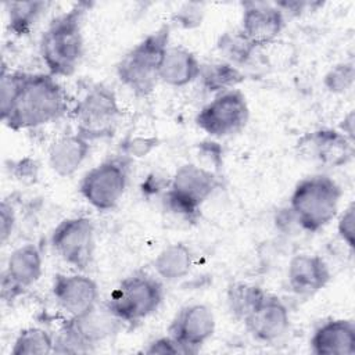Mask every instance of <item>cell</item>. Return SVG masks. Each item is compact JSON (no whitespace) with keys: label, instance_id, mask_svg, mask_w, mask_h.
I'll return each instance as SVG.
<instances>
[{"label":"cell","instance_id":"obj_30","mask_svg":"<svg viewBox=\"0 0 355 355\" xmlns=\"http://www.w3.org/2000/svg\"><path fill=\"white\" fill-rule=\"evenodd\" d=\"M164 204L168 211H171L175 215H179L187 220H196L200 215L201 207L191 202L190 200L184 198L183 196L175 193L168 187L164 196Z\"/></svg>","mask_w":355,"mask_h":355},{"label":"cell","instance_id":"obj_33","mask_svg":"<svg viewBox=\"0 0 355 355\" xmlns=\"http://www.w3.org/2000/svg\"><path fill=\"white\" fill-rule=\"evenodd\" d=\"M15 211L11 202L7 200L1 201L0 205V241L4 244L12 234L14 226H15Z\"/></svg>","mask_w":355,"mask_h":355},{"label":"cell","instance_id":"obj_20","mask_svg":"<svg viewBox=\"0 0 355 355\" xmlns=\"http://www.w3.org/2000/svg\"><path fill=\"white\" fill-rule=\"evenodd\" d=\"M90 140L80 133L58 137L49 148V165L62 178L73 175L90 151Z\"/></svg>","mask_w":355,"mask_h":355},{"label":"cell","instance_id":"obj_34","mask_svg":"<svg viewBox=\"0 0 355 355\" xmlns=\"http://www.w3.org/2000/svg\"><path fill=\"white\" fill-rule=\"evenodd\" d=\"M157 146V139L154 137H135L128 140L123 146L125 154L132 157H144Z\"/></svg>","mask_w":355,"mask_h":355},{"label":"cell","instance_id":"obj_32","mask_svg":"<svg viewBox=\"0 0 355 355\" xmlns=\"http://www.w3.org/2000/svg\"><path fill=\"white\" fill-rule=\"evenodd\" d=\"M202 4L200 3H187L179 8L175 15V21L183 28H193L201 24L202 18Z\"/></svg>","mask_w":355,"mask_h":355},{"label":"cell","instance_id":"obj_25","mask_svg":"<svg viewBox=\"0 0 355 355\" xmlns=\"http://www.w3.org/2000/svg\"><path fill=\"white\" fill-rule=\"evenodd\" d=\"M54 352V337L42 327H28L19 331L11 355H47Z\"/></svg>","mask_w":355,"mask_h":355},{"label":"cell","instance_id":"obj_10","mask_svg":"<svg viewBox=\"0 0 355 355\" xmlns=\"http://www.w3.org/2000/svg\"><path fill=\"white\" fill-rule=\"evenodd\" d=\"M50 244L64 262L79 270L87 269L94 254L93 222L86 216L61 220L51 233Z\"/></svg>","mask_w":355,"mask_h":355},{"label":"cell","instance_id":"obj_12","mask_svg":"<svg viewBox=\"0 0 355 355\" xmlns=\"http://www.w3.org/2000/svg\"><path fill=\"white\" fill-rule=\"evenodd\" d=\"M42 276V254L35 244L15 248L8 259L1 277V295L11 301L33 286Z\"/></svg>","mask_w":355,"mask_h":355},{"label":"cell","instance_id":"obj_31","mask_svg":"<svg viewBox=\"0 0 355 355\" xmlns=\"http://www.w3.org/2000/svg\"><path fill=\"white\" fill-rule=\"evenodd\" d=\"M337 232L341 240L354 250L355 247V205L351 202L340 215L337 222Z\"/></svg>","mask_w":355,"mask_h":355},{"label":"cell","instance_id":"obj_14","mask_svg":"<svg viewBox=\"0 0 355 355\" xmlns=\"http://www.w3.org/2000/svg\"><path fill=\"white\" fill-rule=\"evenodd\" d=\"M240 31L258 49L275 42L284 28L283 11L272 3L245 1Z\"/></svg>","mask_w":355,"mask_h":355},{"label":"cell","instance_id":"obj_16","mask_svg":"<svg viewBox=\"0 0 355 355\" xmlns=\"http://www.w3.org/2000/svg\"><path fill=\"white\" fill-rule=\"evenodd\" d=\"M51 291L58 306L69 313V316H79L94 308L98 302L97 283L80 273L55 275Z\"/></svg>","mask_w":355,"mask_h":355},{"label":"cell","instance_id":"obj_36","mask_svg":"<svg viewBox=\"0 0 355 355\" xmlns=\"http://www.w3.org/2000/svg\"><path fill=\"white\" fill-rule=\"evenodd\" d=\"M343 122H344V123L341 125L343 133H344L349 140L354 141V112H349V114L344 118Z\"/></svg>","mask_w":355,"mask_h":355},{"label":"cell","instance_id":"obj_4","mask_svg":"<svg viewBox=\"0 0 355 355\" xmlns=\"http://www.w3.org/2000/svg\"><path fill=\"white\" fill-rule=\"evenodd\" d=\"M171 26L162 25L132 47L116 64V75L135 96H148L159 82V65L169 46Z\"/></svg>","mask_w":355,"mask_h":355},{"label":"cell","instance_id":"obj_1","mask_svg":"<svg viewBox=\"0 0 355 355\" xmlns=\"http://www.w3.org/2000/svg\"><path fill=\"white\" fill-rule=\"evenodd\" d=\"M67 110V96L50 73H22L17 97L1 119L10 129L37 128L58 119Z\"/></svg>","mask_w":355,"mask_h":355},{"label":"cell","instance_id":"obj_23","mask_svg":"<svg viewBox=\"0 0 355 355\" xmlns=\"http://www.w3.org/2000/svg\"><path fill=\"white\" fill-rule=\"evenodd\" d=\"M200 79L208 92L218 94L234 89L244 79V75L236 65L220 61L201 67Z\"/></svg>","mask_w":355,"mask_h":355},{"label":"cell","instance_id":"obj_22","mask_svg":"<svg viewBox=\"0 0 355 355\" xmlns=\"http://www.w3.org/2000/svg\"><path fill=\"white\" fill-rule=\"evenodd\" d=\"M193 266V252L183 243H173L162 248L154 259L155 273L166 280L183 279Z\"/></svg>","mask_w":355,"mask_h":355},{"label":"cell","instance_id":"obj_3","mask_svg":"<svg viewBox=\"0 0 355 355\" xmlns=\"http://www.w3.org/2000/svg\"><path fill=\"white\" fill-rule=\"evenodd\" d=\"M341 194V187L330 176L322 173L306 176L295 184L288 209L300 227L315 233L337 215Z\"/></svg>","mask_w":355,"mask_h":355},{"label":"cell","instance_id":"obj_21","mask_svg":"<svg viewBox=\"0 0 355 355\" xmlns=\"http://www.w3.org/2000/svg\"><path fill=\"white\" fill-rule=\"evenodd\" d=\"M201 67L190 50L168 46L159 65V80L172 87H183L200 78Z\"/></svg>","mask_w":355,"mask_h":355},{"label":"cell","instance_id":"obj_28","mask_svg":"<svg viewBox=\"0 0 355 355\" xmlns=\"http://www.w3.org/2000/svg\"><path fill=\"white\" fill-rule=\"evenodd\" d=\"M355 80V67L354 62H340L329 69L324 75L323 83L326 89L331 93L341 94L348 92Z\"/></svg>","mask_w":355,"mask_h":355},{"label":"cell","instance_id":"obj_5","mask_svg":"<svg viewBox=\"0 0 355 355\" xmlns=\"http://www.w3.org/2000/svg\"><path fill=\"white\" fill-rule=\"evenodd\" d=\"M122 320L107 305L98 304L90 311L69 316L54 337L55 354H86L111 338L122 329Z\"/></svg>","mask_w":355,"mask_h":355},{"label":"cell","instance_id":"obj_29","mask_svg":"<svg viewBox=\"0 0 355 355\" xmlns=\"http://www.w3.org/2000/svg\"><path fill=\"white\" fill-rule=\"evenodd\" d=\"M24 72H11L7 71L6 65H3L0 75V114L1 119L8 114L11 105L17 97Z\"/></svg>","mask_w":355,"mask_h":355},{"label":"cell","instance_id":"obj_7","mask_svg":"<svg viewBox=\"0 0 355 355\" xmlns=\"http://www.w3.org/2000/svg\"><path fill=\"white\" fill-rule=\"evenodd\" d=\"M125 157L105 159L82 178L79 184L80 194L93 208L110 211L123 197L129 171V161Z\"/></svg>","mask_w":355,"mask_h":355},{"label":"cell","instance_id":"obj_35","mask_svg":"<svg viewBox=\"0 0 355 355\" xmlns=\"http://www.w3.org/2000/svg\"><path fill=\"white\" fill-rule=\"evenodd\" d=\"M146 354H182L180 347L178 343L171 337H159L148 344V347L144 349Z\"/></svg>","mask_w":355,"mask_h":355},{"label":"cell","instance_id":"obj_26","mask_svg":"<svg viewBox=\"0 0 355 355\" xmlns=\"http://www.w3.org/2000/svg\"><path fill=\"white\" fill-rule=\"evenodd\" d=\"M265 291L254 284L248 283H234L227 290V304L232 315L241 320L248 315V312L257 305V302L263 297Z\"/></svg>","mask_w":355,"mask_h":355},{"label":"cell","instance_id":"obj_9","mask_svg":"<svg viewBox=\"0 0 355 355\" xmlns=\"http://www.w3.org/2000/svg\"><path fill=\"white\" fill-rule=\"evenodd\" d=\"M119 114L115 93L104 85H96L80 98L73 111L78 133L89 140L111 135Z\"/></svg>","mask_w":355,"mask_h":355},{"label":"cell","instance_id":"obj_13","mask_svg":"<svg viewBox=\"0 0 355 355\" xmlns=\"http://www.w3.org/2000/svg\"><path fill=\"white\" fill-rule=\"evenodd\" d=\"M243 323L255 340L273 343L282 338L290 327L288 308L279 297L265 293Z\"/></svg>","mask_w":355,"mask_h":355},{"label":"cell","instance_id":"obj_24","mask_svg":"<svg viewBox=\"0 0 355 355\" xmlns=\"http://www.w3.org/2000/svg\"><path fill=\"white\" fill-rule=\"evenodd\" d=\"M49 3L46 1H8L6 3L10 29L15 35H26L42 17Z\"/></svg>","mask_w":355,"mask_h":355},{"label":"cell","instance_id":"obj_8","mask_svg":"<svg viewBox=\"0 0 355 355\" xmlns=\"http://www.w3.org/2000/svg\"><path fill=\"white\" fill-rule=\"evenodd\" d=\"M250 108L245 96L237 90L215 94L196 116L197 126L214 137H226L239 133L247 125Z\"/></svg>","mask_w":355,"mask_h":355},{"label":"cell","instance_id":"obj_11","mask_svg":"<svg viewBox=\"0 0 355 355\" xmlns=\"http://www.w3.org/2000/svg\"><path fill=\"white\" fill-rule=\"evenodd\" d=\"M168 333L182 354H196L215 333L214 312L204 304L186 305L172 319Z\"/></svg>","mask_w":355,"mask_h":355},{"label":"cell","instance_id":"obj_2","mask_svg":"<svg viewBox=\"0 0 355 355\" xmlns=\"http://www.w3.org/2000/svg\"><path fill=\"white\" fill-rule=\"evenodd\" d=\"M87 7L86 3H78L57 15L40 37L42 60L54 78L72 75L82 60V19Z\"/></svg>","mask_w":355,"mask_h":355},{"label":"cell","instance_id":"obj_27","mask_svg":"<svg viewBox=\"0 0 355 355\" xmlns=\"http://www.w3.org/2000/svg\"><path fill=\"white\" fill-rule=\"evenodd\" d=\"M218 49L226 61L233 65L245 64L257 50L240 29L225 32L218 40Z\"/></svg>","mask_w":355,"mask_h":355},{"label":"cell","instance_id":"obj_19","mask_svg":"<svg viewBox=\"0 0 355 355\" xmlns=\"http://www.w3.org/2000/svg\"><path fill=\"white\" fill-rule=\"evenodd\" d=\"M218 186L219 179L215 173L196 164H184L176 169L169 189L201 207Z\"/></svg>","mask_w":355,"mask_h":355},{"label":"cell","instance_id":"obj_17","mask_svg":"<svg viewBox=\"0 0 355 355\" xmlns=\"http://www.w3.org/2000/svg\"><path fill=\"white\" fill-rule=\"evenodd\" d=\"M287 280L294 294L311 297L329 283L330 269L319 255L298 254L288 263Z\"/></svg>","mask_w":355,"mask_h":355},{"label":"cell","instance_id":"obj_6","mask_svg":"<svg viewBox=\"0 0 355 355\" xmlns=\"http://www.w3.org/2000/svg\"><path fill=\"white\" fill-rule=\"evenodd\" d=\"M162 300L164 286L158 279L135 273L119 283L105 305L123 323H137L153 315Z\"/></svg>","mask_w":355,"mask_h":355},{"label":"cell","instance_id":"obj_15","mask_svg":"<svg viewBox=\"0 0 355 355\" xmlns=\"http://www.w3.org/2000/svg\"><path fill=\"white\" fill-rule=\"evenodd\" d=\"M298 146L304 155L329 168L345 165L354 155V141L343 132L333 129H318L306 133Z\"/></svg>","mask_w":355,"mask_h":355},{"label":"cell","instance_id":"obj_18","mask_svg":"<svg viewBox=\"0 0 355 355\" xmlns=\"http://www.w3.org/2000/svg\"><path fill=\"white\" fill-rule=\"evenodd\" d=\"M315 355L355 354V323L349 319H331L315 329L309 340Z\"/></svg>","mask_w":355,"mask_h":355}]
</instances>
